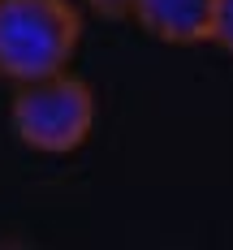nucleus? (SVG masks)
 Masks as SVG:
<instances>
[{"instance_id":"nucleus-1","label":"nucleus","mask_w":233,"mask_h":250,"mask_svg":"<svg viewBox=\"0 0 233 250\" xmlns=\"http://www.w3.org/2000/svg\"><path fill=\"white\" fill-rule=\"evenodd\" d=\"M82 18L69 0H0V78L13 86L69 69Z\"/></svg>"},{"instance_id":"nucleus-2","label":"nucleus","mask_w":233,"mask_h":250,"mask_svg":"<svg viewBox=\"0 0 233 250\" xmlns=\"http://www.w3.org/2000/svg\"><path fill=\"white\" fill-rule=\"evenodd\" d=\"M9 125L22 147L39 155H69L95 129V91L69 69L18 82L9 100Z\"/></svg>"},{"instance_id":"nucleus-3","label":"nucleus","mask_w":233,"mask_h":250,"mask_svg":"<svg viewBox=\"0 0 233 250\" xmlns=\"http://www.w3.org/2000/svg\"><path fill=\"white\" fill-rule=\"evenodd\" d=\"M212 13H216V0H134L129 4V18L147 35H155L160 43H177V48L207 43Z\"/></svg>"},{"instance_id":"nucleus-4","label":"nucleus","mask_w":233,"mask_h":250,"mask_svg":"<svg viewBox=\"0 0 233 250\" xmlns=\"http://www.w3.org/2000/svg\"><path fill=\"white\" fill-rule=\"evenodd\" d=\"M207 43H216L220 52L233 56V0H216V13H212V35Z\"/></svg>"},{"instance_id":"nucleus-5","label":"nucleus","mask_w":233,"mask_h":250,"mask_svg":"<svg viewBox=\"0 0 233 250\" xmlns=\"http://www.w3.org/2000/svg\"><path fill=\"white\" fill-rule=\"evenodd\" d=\"M129 4H134V0H86V9H95L100 18H126Z\"/></svg>"},{"instance_id":"nucleus-6","label":"nucleus","mask_w":233,"mask_h":250,"mask_svg":"<svg viewBox=\"0 0 233 250\" xmlns=\"http://www.w3.org/2000/svg\"><path fill=\"white\" fill-rule=\"evenodd\" d=\"M0 250H30L26 242H18V237H0Z\"/></svg>"}]
</instances>
